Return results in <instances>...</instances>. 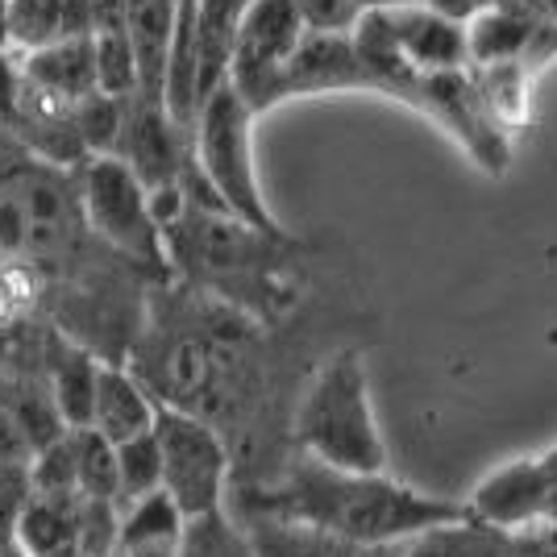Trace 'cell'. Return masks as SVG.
Wrapping results in <instances>:
<instances>
[{
  "label": "cell",
  "instance_id": "cell-13",
  "mask_svg": "<svg viewBox=\"0 0 557 557\" xmlns=\"http://www.w3.org/2000/svg\"><path fill=\"white\" fill-rule=\"evenodd\" d=\"M237 524L250 536L255 557H399L404 549V541L367 545V541H349V536L325 533L300 520H278V516H237Z\"/></svg>",
  "mask_w": 557,
  "mask_h": 557
},
{
  "label": "cell",
  "instance_id": "cell-2",
  "mask_svg": "<svg viewBox=\"0 0 557 557\" xmlns=\"http://www.w3.org/2000/svg\"><path fill=\"white\" fill-rule=\"evenodd\" d=\"M166 267L184 271L205 296L275 325L296 304V242L283 230H258L225 209H205L184 196V209L163 225Z\"/></svg>",
  "mask_w": 557,
  "mask_h": 557
},
{
  "label": "cell",
  "instance_id": "cell-23",
  "mask_svg": "<svg viewBox=\"0 0 557 557\" xmlns=\"http://www.w3.org/2000/svg\"><path fill=\"white\" fill-rule=\"evenodd\" d=\"M116 508L138 499L146 491L163 487V458H159V442H154V424L129 437V442H116Z\"/></svg>",
  "mask_w": 557,
  "mask_h": 557
},
{
  "label": "cell",
  "instance_id": "cell-27",
  "mask_svg": "<svg viewBox=\"0 0 557 557\" xmlns=\"http://www.w3.org/2000/svg\"><path fill=\"white\" fill-rule=\"evenodd\" d=\"M536 13L557 29V0H536Z\"/></svg>",
  "mask_w": 557,
  "mask_h": 557
},
{
  "label": "cell",
  "instance_id": "cell-8",
  "mask_svg": "<svg viewBox=\"0 0 557 557\" xmlns=\"http://www.w3.org/2000/svg\"><path fill=\"white\" fill-rule=\"evenodd\" d=\"M304 29L308 25L296 0H250V9L242 13L225 79L255 113H267L271 104H278V75L287 67L292 50L300 47Z\"/></svg>",
  "mask_w": 557,
  "mask_h": 557
},
{
  "label": "cell",
  "instance_id": "cell-1",
  "mask_svg": "<svg viewBox=\"0 0 557 557\" xmlns=\"http://www.w3.org/2000/svg\"><path fill=\"white\" fill-rule=\"evenodd\" d=\"M225 508L233 516H278L300 520L325 533L392 545L408 536L466 520V499L429 495L392 479L387 470H337L317 458H287L262 483H237L225 491Z\"/></svg>",
  "mask_w": 557,
  "mask_h": 557
},
{
  "label": "cell",
  "instance_id": "cell-14",
  "mask_svg": "<svg viewBox=\"0 0 557 557\" xmlns=\"http://www.w3.org/2000/svg\"><path fill=\"white\" fill-rule=\"evenodd\" d=\"M175 17H180V0H125L121 9V29L134 50V67H138V92L146 100H163L166 79V54L175 38Z\"/></svg>",
  "mask_w": 557,
  "mask_h": 557
},
{
  "label": "cell",
  "instance_id": "cell-20",
  "mask_svg": "<svg viewBox=\"0 0 557 557\" xmlns=\"http://www.w3.org/2000/svg\"><path fill=\"white\" fill-rule=\"evenodd\" d=\"M470 84L483 100V109L495 116L499 129H516L529 121V88H533V67L524 59L508 63H479L470 71Z\"/></svg>",
  "mask_w": 557,
  "mask_h": 557
},
{
  "label": "cell",
  "instance_id": "cell-30",
  "mask_svg": "<svg viewBox=\"0 0 557 557\" xmlns=\"http://www.w3.org/2000/svg\"><path fill=\"white\" fill-rule=\"evenodd\" d=\"M100 557H121V554H116V549H113V554H100Z\"/></svg>",
  "mask_w": 557,
  "mask_h": 557
},
{
  "label": "cell",
  "instance_id": "cell-22",
  "mask_svg": "<svg viewBox=\"0 0 557 557\" xmlns=\"http://www.w3.org/2000/svg\"><path fill=\"white\" fill-rule=\"evenodd\" d=\"M75 445V491L84 499H113L116 504V449L109 437H100L92 424L71 429Z\"/></svg>",
  "mask_w": 557,
  "mask_h": 557
},
{
  "label": "cell",
  "instance_id": "cell-12",
  "mask_svg": "<svg viewBox=\"0 0 557 557\" xmlns=\"http://www.w3.org/2000/svg\"><path fill=\"white\" fill-rule=\"evenodd\" d=\"M392 29L404 63L412 71H420V75L466 67V25L458 17H445L437 9H429L424 0H417V4H395Z\"/></svg>",
  "mask_w": 557,
  "mask_h": 557
},
{
  "label": "cell",
  "instance_id": "cell-29",
  "mask_svg": "<svg viewBox=\"0 0 557 557\" xmlns=\"http://www.w3.org/2000/svg\"><path fill=\"white\" fill-rule=\"evenodd\" d=\"M545 337H549V346H557V325L549 329V333H545Z\"/></svg>",
  "mask_w": 557,
  "mask_h": 557
},
{
  "label": "cell",
  "instance_id": "cell-21",
  "mask_svg": "<svg viewBox=\"0 0 557 557\" xmlns=\"http://www.w3.org/2000/svg\"><path fill=\"white\" fill-rule=\"evenodd\" d=\"M175 557H255V545L230 508H212L187 516Z\"/></svg>",
  "mask_w": 557,
  "mask_h": 557
},
{
  "label": "cell",
  "instance_id": "cell-24",
  "mask_svg": "<svg viewBox=\"0 0 557 557\" xmlns=\"http://www.w3.org/2000/svg\"><path fill=\"white\" fill-rule=\"evenodd\" d=\"M308 29H349L367 9H395L417 0H296Z\"/></svg>",
  "mask_w": 557,
  "mask_h": 557
},
{
  "label": "cell",
  "instance_id": "cell-19",
  "mask_svg": "<svg viewBox=\"0 0 557 557\" xmlns=\"http://www.w3.org/2000/svg\"><path fill=\"white\" fill-rule=\"evenodd\" d=\"M250 0H196V47H200V100L225 79L230 47Z\"/></svg>",
  "mask_w": 557,
  "mask_h": 557
},
{
  "label": "cell",
  "instance_id": "cell-3",
  "mask_svg": "<svg viewBox=\"0 0 557 557\" xmlns=\"http://www.w3.org/2000/svg\"><path fill=\"white\" fill-rule=\"evenodd\" d=\"M292 449L337 470H387L362 349H337L304 383L292 408Z\"/></svg>",
  "mask_w": 557,
  "mask_h": 557
},
{
  "label": "cell",
  "instance_id": "cell-26",
  "mask_svg": "<svg viewBox=\"0 0 557 557\" xmlns=\"http://www.w3.org/2000/svg\"><path fill=\"white\" fill-rule=\"evenodd\" d=\"M180 541H141V545H125L116 549L121 557H175Z\"/></svg>",
  "mask_w": 557,
  "mask_h": 557
},
{
  "label": "cell",
  "instance_id": "cell-10",
  "mask_svg": "<svg viewBox=\"0 0 557 557\" xmlns=\"http://www.w3.org/2000/svg\"><path fill=\"white\" fill-rule=\"evenodd\" d=\"M113 154L138 175L146 191H154V187L180 184L187 159H191V141H187V129L171 121L163 100L129 96Z\"/></svg>",
  "mask_w": 557,
  "mask_h": 557
},
{
  "label": "cell",
  "instance_id": "cell-28",
  "mask_svg": "<svg viewBox=\"0 0 557 557\" xmlns=\"http://www.w3.org/2000/svg\"><path fill=\"white\" fill-rule=\"evenodd\" d=\"M0 50H9V29H4V0H0Z\"/></svg>",
  "mask_w": 557,
  "mask_h": 557
},
{
  "label": "cell",
  "instance_id": "cell-4",
  "mask_svg": "<svg viewBox=\"0 0 557 557\" xmlns=\"http://www.w3.org/2000/svg\"><path fill=\"white\" fill-rule=\"evenodd\" d=\"M255 109L242 100L230 79H221L196 109L191 121V166L212 187V196L258 230H278L275 212L267 209V196L258 184L255 166Z\"/></svg>",
  "mask_w": 557,
  "mask_h": 557
},
{
  "label": "cell",
  "instance_id": "cell-11",
  "mask_svg": "<svg viewBox=\"0 0 557 557\" xmlns=\"http://www.w3.org/2000/svg\"><path fill=\"white\" fill-rule=\"evenodd\" d=\"M346 88H367L349 29H304L300 47L292 50L287 67L278 75V100L346 92Z\"/></svg>",
  "mask_w": 557,
  "mask_h": 557
},
{
  "label": "cell",
  "instance_id": "cell-5",
  "mask_svg": "<svg viewBox=\"0 0 557 557\" xmlns=\"http://www.w3.org/2000/svg\"><path fill=\"white\" fill-rule=\"evenodd\" d=\"M79 187L50 166H25L0 184V258L50 262L79 242Z\"/></svg>",
  "mask_w": 557,
  "mask_h": 557
},
{
  "label": "cell",
  "instance_id": "cell-6",
  "mask_svg": "<svg viewBox=\"0 0 557 557\" xmlns=\"http://www.w3.org/2000/svg\"><path fill=\"white\" fill-rule=\"evenodd\" d=\"M79 209H84V225L113 255L159 275L171 271L163 230L150 212V191L116 154H88V163L79 171Z\"/></svg>",
  "mask_w": 557,
  "mask_h": 557
},
{
  "label": "cell",
  "instance_id": "cell-7",
  "mask_svg": "<svg viewBox=\"0 0 557 557\" xmlns=\"http://www.w3.org/2000/svg\"><path fill=\"white\" fill-rule=\"evenodd\" d=\"M154 442L163 458V491L184 511V520L225 508L233 454L209 420L154 399Z\"/></svg>",
  "mask_w": 557,
  "mask_h": 557
},
{
  "label": "cell",
  "instance_id": "cell-16",
  "mask_svg": "<svg viewBox=\"0 0 557 557\" xmlns=\"http://www.w3.org/2000/svg\"><path fill=\"white\" fill-rule=\"evenodd\" d=\"M154 424V395L141 387L125 362H100L92 392V429L109 442H129Z\"/></svg>",
  "mask_w": 557,
  "mask_h": 557
},
{
  "label": "cell",
  "instance_id": "cell-9",
  "mask_svg": "<svg viewBox=\"0 0 557 557\" xmlns=\"http://www.w3.org/2000/svg\"><path fill=\"white\" fill-rule=\"evenodd\" d=\"M466 508L499 529H529L533 520L557 524V445L491 470Z\"/></svg>",
  "mask_w": 557,
  "mask_h": 557
},
{
  "label": "cell",
  "instance_id": "cell-25",
  "mask_svg": "<svg viewBox=\"0 0 557 557\" xmlns=\"http://www.w3.org/2000/svg\"><path fill=\"white\" fill-rule=\"evenodd\" d=\"M34 449L25 442L22 424L13 417V404L4 395V383H0V466H29Z\"/></svg>",
  "mask_w": 557,
  "mask_h": 557
},
{
  "label": "cell",
  "instance_id": "cell-17",
  "mask_svg": "<svg viewBox=\"0 0 557 557\" xmlns=\"http://www.w3.org/2000/svg\"><path fill=\"white\" fill-rule=\"evenodd\" d=\"M96 358L88 346L79 342H63L54 337L42 349V379H47L50 395H54V408L67 429H84L92 424V392H96Z\"/></svg>",
  "mask_w": 557,
  "mask_h": 557
},
{
  "label": "cell",
  "instance_id": "cell-18",
  "mask_svg": "<svg viewBox=\"0 0 557 557\" xmlns=\"http://www.w3.org/2000/svg\"><path fill=\"white\" fill-rule=\"evenodd\" d=\"M511 529L487 524L479 516H466L454 524H437L424 533L408 536L399 557H508Z\"/></svg>",
  "mask_w": 557,
  "mask_h": 557
},
{
  "label": "cell",
  "instance_id": "cell-15",
  "mask_svg": "<svg viewBox=\"0 0 557 557\" xmlns=\"http://www.w3.org/2000/svg\"><path fill=\"white\" fill-rule=\"evenodd\" d=\"M9 50H38L96 29V0H4Z\"/></svg>",
  "mask_w": 557,
  "mask_h": 557
}]
</instances>
